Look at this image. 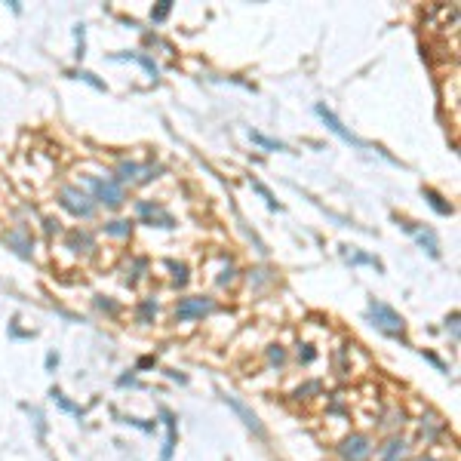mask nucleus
Returning <instances> with one entry per match:
<instances>
[{
	"instance_id": "nucleus-14",
	"label": "nucleus",
	"mask_w": 461,
	"mask_h": 461,
	"mask_svg": "<svg viewBox=\"0 0 461 461\" xmlns=\"http://www.w3.org/2000/svg\"><path fill=\"white\" fill-rule=\"evenodd\" d=\"M249 138L258 145V148H265V151H289L286 145L280 142V138H271V136H265V133H258V129H249Z\"/></svg>"
},
{
	"instance_id": "nucleus-17",
	"label": "nucleus",
	"mask_w": 461,
	"mask_h": 461,
	"mask_svg": "<svg viewBox=\"0 0 461 461\" xmlns=\"http://www.w3.org/2000/svg\"><path fill=\"white\" fill-rule=\"evenodd\" d=\"M249 184H252V191H256V194H258V197H261V200H265V203H268V210H277V212L283 210V206H280V203H277V200H274V194H271V191H268V184H261L258 179H252Z\"/></svg>"
},
{
	"instance_id": "nucleus-19",
	"label": "nucleus",
	"mask_w": 461,
	"mask_h": 461,
	"mask_svg": "<svg viewBox=\"0 0 461 461\" xmlns=\"http://www.w3.org/2000/svg\"><path fill=\"white\" fill-rule=\"evenodd\" d=\"M117 173H120V179H123V182H129V179H138L142 166H138V163H129V160H123V163L117 166Z\"/></svg>"
},
{
	"instance_id": "nucleus-27",
	"label": "nucleus",
	"mask_w": 461,
	"mask_h": 461,
	"mask_svg": "<svg viewBox=\"0 0 461 461\" xmlns=\"http://www.w3.org/2000/svg\"><path fill=\"white\" fill-rule=\"evenodd\" d=\"M230 280H234V268H228V271H221V277H219V286H228Z\"/></svg>"
},
{
	"instance_id": "nucleus-3",
	"label": "nucleus",
	"mask_w": 461,
	"mask_h": 461,
	"mask_svg": "<svg viewBox=\"0 0 461 461\" xmlns=\"http://www.w3.org/2000/svg\"><path fill=\"white\" fill-rule=\"evenodd\" d=\"M314 114H317V117H320L323 123H326V129H329V133H332V136H338V138H342L344 145H351V148H366V145L360 142V138L353 136L351 129H348V126H344L342 120L335 117V111H332V108H326L323 102H317V105H314Z\"/></svg>"
},
{
	"instance_id": "nucleus-18",
	"label": "nucleus",
	"mask_w": 461,
	"mask_h": 461,
	"mask_svg": "<svg viewBox=\"0 0 461 461\" xmlns=\"http://www.w3.org/2000/svg\"><path fill=\"white\" fill-rule=\"evenodd\" d=\"M154 314H157V302H154V298H145L142 307H138V323H151Z\"/></svg>"
},
{
	"instance_id": "nucleus-16",
	"label": "nucleus",
	"mask_w": 461,
	"mask_h": 461,
	"mask_svg": "<svg viewBox=\"0 0 461 461\" xmlns=\"http://www.w3.org/2000/svg\"><path fill=\"white\" fill-rule=\"evenodd\" d=\"M403 455H406V443H403V440H390V443L381 449V461H400Z\"/></svg>"
},
{
	"instance_id": "nucleus-26",
	"label": "nucleus",
	"mask_w": 461,
	"mask_h": 461,
	"mask_svg": "<svg viewBox=\"0 0 461 461\" xmlns=\"http://www.w3.org/2000/svg\"><path fill=\"white\" fill-rule=\"evenodd\" d=\"M446 329H449L452 338H455V342H458V314H452V317L446 320Z\"/></svg>"
},
{
	"instance_id": "nucleus-21",
	"label": "nucleus",
	"mask_w": 461,
	"mask_h": 461,
	"mask_svg": "<svg viewBox=\"0 0 461 461\" xmlns=\"http://www.w3.org/2000/svg\"><path fill=\"white\" fill-rule=\"evenodd\" d=\"M169 268H173V280H175V286H184V283H188V265L169 261Z\"/></svg>"
},
{
	"instance_id": "nucleus-12",
	"label": "nucleus",
	"mask_w": 461,
	"mask_h": 461,
	"mask_svg": "<svg viewBox=\"0 0 461 461\" xmlns=\"http://www.w3.org/2000/svg\"><path fill=\"white\" fill-rule=\"evenodd\" d=\"M163 415V421H166V443H163V455H160V461H169L173 458V449H175V418H173V412H160Z\"/></svg>"
},
{
	"instance_id": "nucleus-9",
	"label": "nucleus",
	"mask_w": 461,
	"mask_h": 461,
	"mask_svg": "<svg viewBox=\"0 0 461 461\" xmlns=\"http://www.w3.org/2000/svg\"><path fill=\"white\" fill-rule=\"evenodd\" d=\"M225 403L230 406V409H234L237 415H240V418H243V425L246 427H249L252 430V434H258V437H265V427H261V421H258V415L256 412H252L249 409V406H246L243 403V400H237L234 394H225Z\"/></svg>"
},
{
	"instance_id": "nucleus-11",
	"label": "nucleus",
	"mask_w": 461,
	"mask_h": 461,
	"mask_svg": "<svg viewBox=\"0 0 461 461\" xmlns=\"http://www.w3.org/2000/svg\"><path fill=\"white\" fill-rule=\"evenodd\" d=\"M6 246H15V252H19L22 258H31V237H28L22 228L6 234Z\"/></svg>"
},
{
	"instance_id": "nucleus-22",
	"label": "nucleus",
	"mask_w": 461,
	"mask_h": 461,
	"mask_svg": "<svg viewBox=\"0 0 461 461\" xmlns=\"http://www.w3.org/2000/svg\"><path fill=\"white\" fill-rule=\"evenodd\" d=\"M52 400H56V403L61 406V409H65V412H74V415H80V406H74V403H68V400H65V394H61V390H56V388H52V394H50Z\"/></svg>"
},
{
	"instance_id": "nucleus-6",
	"label": "nucleus",
	"mask_w": 461,
	"mask_h": 461,
	"mask_svg": "<svg viewBox=\"0 0 461 461\" xmlns=\"http://www.w3.org/2000/svg\"><path fill=\"white\" fill-rule=\"evenodd\" d=\"M369 452H372V443H369V437H363V434L344 437L342 446H338V455L344 461H366Z\"/></svg>"
},
{
	"instance_id": "nucleus-31",
	"label": "nucleus",
	"mask_w": 461,
	"mask_h": 461,
	"mask_svg": "<svg viewBox=\"0 0 461 461\" xmlns=\"http://www.w3.org/2000/svg\"><path fill=\"white\" fill-rule=\"evenodd\" d=\"M415 461H434V458H415Z\"/></svg>"
},
{
	"instance_id": "nucleus-23",
	"label": "nucleus",
	"mask_w": 461,
	"mask_h": 461,
	"mask_svg": "<svg viewBox=\"0 0 461 461\" xmlns=\"http://www.w3.org/2000/svg\"><path fill=\"white\" fill-rule=\"evenodd\" d=\"M74 77H80V80H87V83H89V87H96V89H102V92L108 89V87H105V83H102V80H98V77H96V74H89V71H77Z\"/></svg>"
},
{
	"instance_id": "nucleus-25",
	"label": "nucleus",
	"mask_w": 461,
	"mask_h": 461,
	"mask_svg": "<svg viewBox=\"0 0 461 461\" xmlns=\"http://www.w3.org/2000/svg\"><path fill=\"white\" fill-rule=\"evenodd\" d=\"M268 357H271V363L283 366V360H286V351H283L280 344H274V348H268Z\"/></svg>"
},
{
	"instance_id": "nucleus-13",
	"label": "nucleus",
	"mask_w": 461,
	"mask_h": 461,
	"mask_svg": "<svg viewBox=\"0 0 461 461\" xmlns=\"http://www.w3.org/2000/svg\"><path fill=\"white\" fill-rule=\"evenodd\" d=\"M421 194H425V200L430 203V210L440 212V215H452V203H446L443 194H437L434 188H421Z\"/></svg>"
},
{
	"instance_id": "nucleus-1",
	"label": "nucleus",
	"mask_w": 461,
	"mask_h": 461,
	"mask_svg": "<svg viewBox=\"0 0 461 461\" xmlns=\"http://www.w3.org/2000/svg\"><path fill=\"white\" fill-rule=\"evenodd\" d=\"M369 320H372V326L375 329H381L384 335H390V338H400V342H406L403 332H406V320L400 317V314L394 311L390 305H384L379 302V298H369Z\"/></svg>"
},
{
	"instance_id": "nucleus-10",
	"label": "nucleus",
	"mask_w": 461,
	"mask_h": 461,
	"mask_svg": "<svg viewBox=\"0 0 461 461\" xmlns=\"http://www.w3.org/2000/svg\"><path fill=\"white\" fill-rule=\"evenodd\" d=\"M126 59L129 61H138V65H142L145 71L151 74V80H157V77H160V65L151 56H145V52H120V56H114V61H126Z\"/></svg>"
},
{
	"instance_id": "nucleus-28",
	"label": "nucleus",
	"mask_w": 461,
	"mask_h": 461,
	"mask_svg": "<svg viewBox=\"0 0 461 461\" xmlns=\"http://www.w3.org/2000/svg\"><path fill=\"white\" fill-rule=\"evenodd\" d=\"M96 305L102 307V311H111V314H117V305H114V302H108V298H98Z\"/></svg>"
},
{
	"instance_id": "nucleus-8",
	"label": "nucleus",
	"mask_w": 461,
	"mask_h": 461,
	"mask_svg": "<svg viewBox=\"0 0 461 461\" xmlns=\"http://www.w3.org/2000/svg\"><path fill=\"white\" fill-rule=\"evenodd\" d=\"M403 228L415 237V243H418L430 258H440V243H437V234H434V230H430V228H421V225H412V221H406Z\"/></svg>"
},
{
	"instance_id": "nucleus-4",
	"label": "nucleus",
	"mask_w": 461,
	"mask_h": 461,
	"mask_svg": "<svg viewBox=\"0 0 461 461\" xmlns=\"http://www.w3.org/2000/svg\"><path fill=\"white\" fill-rule=\"evenodd\" d=\"M59 203L65 206L71 215H77V219H89L92 212H96V203H92L89 194H83L80 188H61L59 191Z\"/></svg>"
},
{
	"instance_id": "nucleus-30",
	"label": "nucleus",
	"mask_w": 461,
	"mask_h": 461,
	"mask_svg": "<svg viewBox=\"0 0 461 461\" xmlns=\"http://www.w3.org/2000/svg\"><path fill=\"white\" fill-rule=\"evenodd\" d=\"M46 366L56 369V366H59V353H50V357H46Z\"/></svg>"
},
{
	"instance_id": "nucleus-20",
	"label": "nucleus",
	"mask_w": 461,
	"mask_h": 461,
	"mask_svg": "<svg viewBox=\"0 0 461 461\" xmlns=\"http://www.w3.org/2000/svg\"><path fill=\"white\" fill-rule=\"evenodd\" d=\"M129 221H108L105 225V234H111V237H126L129 234Z\"/></svg>"
},
{
	"instance_id": "nucleus-2",
	"label": "nucleus",
	"mask_w": 461,
	"mask_h": 461,
	"mask_svg": "<svg viewBox=\"0 0 461 461\" xmlns=\"http://www.w3.org/2000/svg\"><path fill=\"white\" fill-rule=\"evenodd\" d=\"M83 182L92 188V194H96L98 203H105V206H111V210H117V206H123V188L117 182H111V179H96V175H83Z\"/></svg>"
},
{
	"instance_id": "nucleus-5",
	"label": "nucleus",
	"mask_w": 461,
	"mask_h": 461,
	"mask_svg": "<svg viewBox=\"0 0 461 461\" xmlns=\"http://www.w3.org/2000/svg\"><path fill=\"white\" fill-rule=\"evenodd\" d=\"M215 311V302L212 298H203V295H194V298H182L175 305V320L184 323V320H197V317H206V314Z\"/></svg>"
},
{
	"instance_id": "nucleus-24",
	"label": "nucleus",
	"mask_w": 461,
	"mask_h": 461,
	"mask_svg": "<svg viewBox=\"0 0 461 461\" xmlns=\"http://www.w3.org/2000/svg\"><path fill=\"white\" fill-rule=\"evenodd\" d=\"M169 10H173V3H169V0H163L157 10H151V19H154V22H163L166 15H169Z\"/></svg>"
},
{
	"instance_id": "nucleus-29",
	"label": "nucleus",
	"mask_w": 461,
	"mask_h": 461,
	"mask_svg": "<svg viewBox=\"0 0 461 461\" xmlns=\"http://www.w3.org/2000/svg\"><path fill=\"white\" fill-rule=\"evenodd\" d=\"M298 360H305V363H311V360H314V351L307 348V344H305V351L298 348Z\"/></svg>"
},
{
	"instance_id": "nucleus-15",
	"label": "nucleus",
	"mask_w": 461,
	"mask_h": 461,
	"mask_svg": "<svg viewBox=\"0 0 461 461\" xmlns=\"http://www.w3.org/2000/svg\"><path fill=\"white\" fill-rule=\"evenodd\" d=\"M344 258H348L351 265H372L379 274H384V265L375 256H366V252H348V249H344Z\"/></svg>"
},
{
	"instance_id": "nucleus-7",
	"label": "nucleus",
	"mask_w": 461,
	"mask_h": 461,
	"mask_svg": "<svg viewBox=\"0 0 461 461\" xmlns=\"http://www.w3.org/2000/svg\"><path fill=\"white\" fill-rule=\"evenodd\" d=\"M138 215H142L148 225H157V228H175V219L169 215L163 206H157V203H151V200H138Z\"/></svg>"
}]
</instances>
